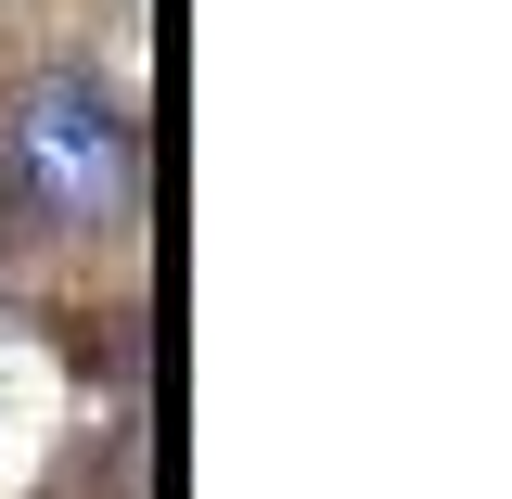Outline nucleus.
<instances>
[{
  "label": "nucleus",
  "instance_id": "f257e3e1",
  "mask_svg": "<svg viewBox=\"0 0 512 499\" xmlns=\"http://www.w3.org/2000/svg\"><path fill=\"white\" fill-rule=\"evenodd\" d=\"M128 116L90 90V77H39L26 103H13V180L26 205L52 218V231H90V218H116L128 205Z\"/></svg>",
  "mask_w": 512,
  "mask_h": 499
}]
</instances>
